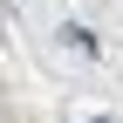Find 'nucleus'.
Returning <instances> with one entry per match:
<instances>
[{
    "mask_svg": "<svg viewBox=\"0 0 123 123\" xmlns=\"http://www.w3.org/2000/svg\"><path fill=\"white\" fill-rule=\"evenodd\" d=\"M96 123H110V116H96Z\"/></svg>",
    "mask_w": 123,
    "mask_h": 123,
    "instance_id": "1",
    "label": "nucleus"
}]
</instances>
